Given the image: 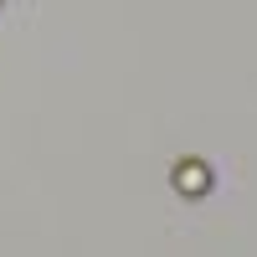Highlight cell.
<instances>
[{
	"label": "cell",
	"instance_id": "1",
	"mask_svg": "<svg viewBox=\"0 0 257 257\" xmlns=\"http://www.w3.org/2000/svg\"><path fill=\"white\" fill-rule=\"evenodd\" d=\"M170 180H175V190H180V196L201 201L206 190H211V165H206V160H175V170H170Z\"/></svg>",
	"mask_w": 257,
	"mask_h": 257
}]
</instances>
